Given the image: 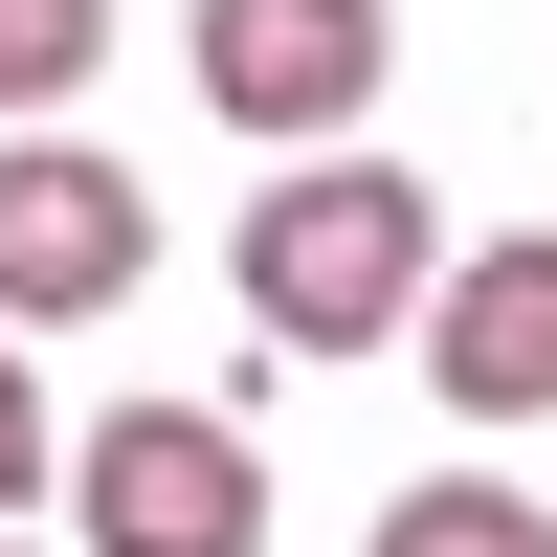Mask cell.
<instances>
[{"label": "cell", "instance_id": "obj_7", "mask_svg": "<svg viewBox=\"0 0 557 557\" xmlns=\"http://www.w3.org/2000/svg\"><path fill=\"white\" fill-rule=\"evenodd\" d=\"M89 67H112V0H0V112H89Z\"/></svg>", "mask_w": 557, "mask_h": 557}, {"label": "cell", "instance_id": "obj_5", "mask_svg": "<svg viewBox=\"0 0 557 557\" xmlns=\"http://www.w3.org/2000/svg\"><path fill=\"white\" fill-rule=\"evenodd\" d=\"M424 380H446V424H557V223L446 246V290H424Z\"/></svg>", "mask_w": 557, "mask_h": 557}, {"label": "cell", "instance_id": "obj_4", "mask_svg": "<svg viewBox=\"0 0 557 557\" xmlns=\"http://www.w3.org/2000/svg\"><path fill=\"white\" fill-rule=\"evenodd\" d=\"M178 67H201V112H223V134H290V157H335V134L380 112L401 23H380V0H201V23H178Z\"/></svg>", "mask_w": 557, "mask_h": 557}, {"label": "cell", "instance_id": "obj_9", "mask_svg": "<svg viewBox=\"0 0 557 557\" xmlns=\"http://www.w3.org/2000/svg\"><path fill=\"white\" fill-rule=\"evenodd\" d=\"M0 557H23V535H0Z\"/></svg>", "mask_w": 557, "mask_h": 557}, {"label": "cell", "instance_id": "obj_6", "mask_svg": "<svg viewBox=\"0 0 557 557\" xmlns=\"http://www.w3.org/2000/svg\"><path fill=\"white\" fill-rule=\"evenodd\" d=\"M357 557H557V513H535L513 469H424V491H380Z\"/></svg>", "mask_w": 557, "mask_h": 557}, {"label": "cell", "instance_id": "obj_8", "mask_svg": "<svg viewBox=\"0 0 557 557\" xmlns=\"http://www.w3.org/2000/svg\"><path fill=\"white\" fill-rule=\"evenodd\" d=\"M45 469H67V446H45V380H23V335H0V513H23Z\"/></svg>", "mask_w": 557, "mask_h": 557}, {"label": "cell", "instance_id": "obj_1", "mask_svg": "<svg viewBox=\"0 0 557 557\" xmlns=\"http://www.w3.org/2000/svg\"><path fill=\"white\" fill-rule=\"evenodd\" d=\"M424 290H446V223H424L401 157H290V178L246 201V312H268V357H380V335H424Z\"/></svg>", "mask_w": 557, "mask_h": 557}, {"label": "cell", "instance_id": "obj_2", "mask_svg": "<svg viewBox=\"0 0 557 557\" xmlns=\"http://www.w3.org/2000/svg\"><path fill=\"white\" fill-rule=\"evenodd\" d=\"M67 535L89 557H268V469L223 401H112L67 446Z\"/></svg>", "mask_w": 557, "mask_h": 557}, {"label": "cell", "instance_id": "obj_3", "mask_svg": "<svg viewBox=\"0 0 557 557\" xmlns=\"http://www.w3.org/2000/svg\"><path fill=\"white\" fill-rule=\"evenodd\" d=\"M134 290H157V178L89 134H0V335H67Z\"/></svg>", "mask_w": 557, "mask_h": 557}]
</instances>
